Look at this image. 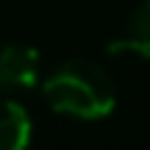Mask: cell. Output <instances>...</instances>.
<instances>
[{
	"mask_svg": "<svg viewBox=\"0 0 150 150\" xmlns=\"http://www.w3.org/2000/svg\"><path fill=\"white\" fill-rule=\"evenodd\" d=\"M42 97L64 117L103 120L117 106V86L100 64L89 59H67L42 81Z\"/></svg>",
	"mask_w": 150,
	"mask_h": 150,
	"instance_id": "6da1fadb",
	"label": "cell"
},
{
	"mask_svg": "<svg viewBox=\"0 0 150 150\" xmlns=\"http://www.w3.org/2000/svg\"><path fill=\"white\" fill-rule=\"evenodd\" d=\"M42 72V56L31 45H3L0 47V92L31 89Z\"/></svg>",
	"mask_w": 150,
	"mask_h": 150,
	"instance_id": "7a4b0ae2",
	"label": "cell"
},
{
	"mask_svg": "<svg viewBox=\"0 0 150 150\" xmlns=\"http://www.w3.org/2000/svg\"><path fill=\"white\" fill-rule=\"evenodd\" d=\"M108 53H117V56L131 53L150 61V0H145L142 6L131 11L122 33L108 45Z\"/></svg>",
	"mask_w": 150,
	"mask_h": 150,
	"instance_id": "3957f363",
	"label": "cell"
},
{
	"mask_svg": "<svg viewBox=\"0 0 150 150\" xmlns=\"http://www.w3.org/2000/svg\"><path fill=\"white\" fill-rule=\"evenodd\" d=\"M31 117L17 100H0V150H28L31 147Z\"/></svg>",
	"mask_w": 150,
	"mask_h": 150,
	"instance_id": "277c9868",
	"label": "cell"
}]
</instances>
